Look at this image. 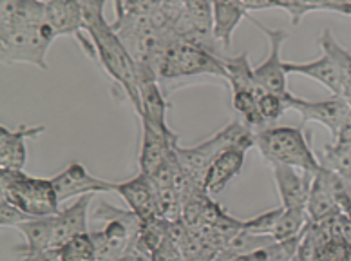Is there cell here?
Returning <instances> with one entry per match:
<instances>
[{
    "label": "cell",
    "mask_w": 351,
    "mask_h": 261,
    "mask_svg": "<svg viewBox=\"0 0 351 261\" xmlns=\"http://www.w3.org/2000/svg\"><path fill=\"white\" fill-rule=\"evenodd\" d=\"M62 261H98L90 232L73 238L60 249Z\"/></svg>",
    "instance_id": "83f0119b"
},
{
    "label": "cell",
    "mask_w": 351,
    "mask_h": 261,
    "mask_svg": "<svg viewBox=\"0 0 351 261\" xmlns=\"http://www.w3.org/2000/svg\"><path fill=\"white\" fill-rule=\"evenodd\" d=\"M245 156L246 149H243V147H228V149H225L208 167L203 189L210 196L219 194L241 172L243 166H245Z\"/></svg>",
    "instance_id": "e0dca14e"
},
{
    "label": "cell",
    "mask_w": 351,
    "mask_h": 261,
    "mask_svg": "<svg viewBox=\"0 0 351 261\" xmlns=\"http://www.w3.org/2000/svg\"><path fill=\"white\" fill-rule=\"evenodd\" d=\"M319 45H321L322 55L330 56L337 65V69L341 71L342 82H344V98L351 104V53L337 42L331 30L322 31L319 36Z\"/></svg>",
    "instance_id": "d4e9b609"
},
{
    "label": "cell",
    "mask_w": 351,
    "mask_h": 261,
    "mask_svg": "<svg viewBox=\"0 0 351 261\" xmlns=\"http://www.w3.org/2000/svg\"><path fill=\"white\" fill-rule=\"evenodd\" d=\"M346 216H348V220L351 221V211H350V212H346Z\"/></svg>",
    "instance_id": "ab89813d"
},
{
    "label": "cell",
    "mask_w": 351,
    "mask_h": 261,
    "mask_svg": "<svg viewBox=\"0 0 351 261\" xmlns=\"http://www.w3.org/2000/svg\"><path fill=\"white\" fill-rule=\"evenodd\" d=\"M243 5L246 8V11H259V10H271L276 8V2L274 0H239Z\"/></svg>",
    "instance_id": "e575fe53"
},
{
    "label": "cell",
    "mask_w": 351,
    "mask_h": 261,
    "mask_svg": "<svg viewBox=\"0 0 351 261\" xmlns=\"http://www.w3.org/2000/svg\"><path fill=\"white\" fill-rule=\"evenodd\" d=\"M256 27L261 30L263 35L270 42V55L263 62L261 65H257L256 69V78L259 82V86L268 93H276V95H286L290 93L288 91V84H286V73L285 71V62L281 60V49L285 41L288 38V33L285 30H271L266 27L261 22L256 19H250Z\"/></svg>",
    "instance_id": "9c48e42d"
},
{
    "label": "cell",
    "mask_w": 351,
    "mask_h": 261,
    "mask_svg": "<svg viewBox=\"0 0 351 261\" xmlns=\"http://www.w3.org/2000/svg\"><path fill=\"white\" fill-rule=\"evenodd\" d=\"M285 71L288 75H301L313 78L319 84L331 91L333 96L344 98V82H342L341 71L337 69L330 56L322 55L321 58L311 62H285Z\"/></svg>",
    "instance_id": "d6986e66"
},
{
    "label": "cell",
    "mask_w": 351,
    "mask_h": 261,
    "mask_svg": "<svg viewBox=\"0 0 351 261\" xmlns=\"http://www.w3.org/2000/svg\"><path fill=\"white\" fill-rule=\"evenodd\" d=\"M38 2H44V4H51V2H56V0H38Z\"/></svg>",
    "instance_id": "f35d334b"
},
{
    "label": "cell",
    "mask_w": 351,
    "mask_h": 261,
    "mask_svg": "<svg viewBox=\"0 0 351 261\" xmlns=\"http://www.w3.org/2000/svg\"><path fill=\"white\" fill-rule=\"evenodd\" d=\"M333 141L341 144V146H351V115L342 124L341 130H339V135H337V138Z\"/></svg>",
    "instance_id": "d590c367"
},
{
    "label": "cell",
    "mask_w": 351,
    "mask_h": 261,
    "mask_svg": "<svg viewBox=\"0 0 351 261\" xmlns=\"http://www.w3.org/2000/svg\"><path fill=\"white\" fill-rule=\"evenodd\" d=\"M45 22L53 31L55 38L58 36H76L82 49L95 58V45L90 36H86L84 30V13L78 0H56L47 4L45 10Z\"/></svg>",
    "instance_id": "30bf717a"
},
{
    "label": "cell",
    "mask_w": 351,
    "mask_h": 261,
    "mask_svg": "<svg viewBox=\"0 0 351 261\" xmlns=\"http://www.w3.org/2000/svg\"><path fill=\"white\" fill-rule=\"evenodd\" d=\"M285 207H277V209H271L268 212H263L259 216L252 218V220L243 221V229L248 232H254V234H265V236H271L274 234V229L277 225V220L281 218ZM274 238V236H271Z\"/></svg>",
    "instance_id": "f546056e"
},
{
    "label": "cell",
    "mask_w": 351,
    "mask_h": 261,
    "mask_svg": "<svg viewBox=\"0 0 351 261\" xmlns=\"http://www.w3.org/2000/svg\"><path fill=\"white\" fill-rule=\"evenodd\" d=\"M55 41L44 22L31 27H0V56L4 64H29L47 69V51Z\"/></svg>",
    "instance_id": "52a82bcc"
},
{
    "label": "cell",
    "mask_w": 351,
    "mask_h": 261,
    "mask_svg": "<svg viewBox=\"0 0 351 261\" xmlns=\"http://www.w3.org/2000/svg\"><path fill=\"white\" fill-rule=\"evenodd\" d=\"M163 8V0H123V15L156 16Z\"/></svg>",
    "instance_id": "1f68e13d"
},
{
    "label": "cell",
    "mask_w": 351,
    "mask_h": 261,
    "mask_svg": "<svg viewBox=\"0 0 351 261\" xmlns=\"http://www.w3.org/2000/svg\"><path fill=\"white\" fill-rule=\"evenodd\" d=\"M268 167L274 172L277 191L281 196V205L285 209L306 211L311 181H313L315 172L302 171V169H295V167L279 166V163H271Z\"/></svg>",
    "instance_id": "4fadbf2b"
},
{
    "label": "cell",
    "mask_w": 351,
    "mask_h": 261,
    "mask_svg": "<svg viewBox=\"0 0 351 261\" xmlns=\"http://www.w3.org/2000/svg\"><path fill=\"white\" fill-rule=\"evenodd\" d=\"M141 129H143V135H141L140 172L154 176L167 161L171 160L176 146H180V136L176 133L167 135L147 122H141Z\"/></svg>",
    "instance_id": "7c38bea8"
},
{
    "label": "cell",
    "mask_w": 351,
    "mask_h": 261,
    "mask_svg": "<svg viewBox=\"0 0 351 261\" xmlns=\"http://www.w3.org/2000/svg\"><path fill=\"white\" fill-rule=\"evenodd\" d=\"M248 11L239 0H212V19H214V35L225 49L230 47L232 35Z\"/></svg>",
    "instance_id": "44dd1931"
},
{
    "label": "cell",
    "mask_w": 351,
    "mask_h": 261,
    "mask_svg": "<svg viewBox=\"0 0 351 261\" xmlns=\"http://www.w3.org/2000/svg\"><path fill=\"white\" fill-rule=\"evenodd\" d=\"M331 4L339 5V8H344L348 11V15L351 16V0H330Z\"/></svg>",
    "instance_id": "8d00e7d4"
},
{
    "label": "cell",
    "mask_w": 351,
    "mask_h": 261,
    "mask_svg": "<svg viewBox=\"0 0 351 261\" xmlns=\"http://www.w3.org/2000/svg\"><path fill=\"white\" fill-rule=\"evenodd\" d=\"M254 136L256 147L268 166L279 163L310 172L321 169V161L311 151V136L308 138L301 127L266 126L254 130Z\"/></svg>",
    "instance_id": "7a4b0ae2"
},
{
    "label": "cell",
    "mask_w": 351,
    "mask_h": 261,
    "mask_svg": "<svg viewBox=\"0 0 351 261\" xmlns=\"http://www.w3.org/2000/svg\"><path fill=\"white\" fill-rule=\"evenodd\" d=\"M45 130V126L25 127L11 130L8 127H0V169L5 171H24L27 160V138H36Z\"/></svg>",
    "instance_id": "9a60e30c"
},
{
    "label": "cell",
    "mask_w": 351,
    "mask_h": 261,
    "mask_svg": "<svg viewBox=\"0 0 351 261\" xmlns=\"http://www.w3.org/2000/svg\"><path fill=\"white\" fill-rule=\"evenodd\" d=\"M315 261H351V249L344 240L331 238L317 251Z\"/></svg>",
    "instance_id": "4dcf8cb0"
},
{
    "label": "cell",
    "mask_w": 351,
    "mask_h": 261,
    "mask_svg": "<svg viewBox=\"0 0 351 261\" xmlns=\"http://www.w3.org/2000/svg\"><path fill=\"white\" fill-rule=\"evenodd\" d=\"M87 36H90L95 45V58L106 69L107 75L120 86L125 93L136 115H141V100H140V80H138V65L129 55V51L120 41V36L112 30V25L104 19L87 22L84 25Z\"/></svg>",
    "instance_id": "6da1fadb"
},
{
    "label": "cell",
    "mask_w": 351,
    "mask_h": 261,
    "mask_svg": "<svg viewBox=\"0 0 351 261\" xmlns=\"http://www.w3.org/2000/svg\"><path fill=\"white\" fill-rule=\"evenodd\" d=\"M22 261H62L60 249H45L40 252H33V254L24 256Z\"/></svg>",
    "instance_id": "836d02e7"
},
{
    "label": "cell",
    "mask_w": 351,
    "mask_h": 261,
    "mask_svg": "<svg viewBox=\"0 0 351 261\" xmlns=\"http://www.w3.org/2000/svg\"><path fill=\"white\" fill-rule=\"evenodd\" d=\"M95 220L106 221L101 231L90 232L95 243L96 260L98 261H120L127 251L136 245L141 229V218L132 211H121L100 201L93 212Z\"/></svg>",
    "instance_id": "3957f363"
},
{
    "label": "cell",
    "mask_w": 351,
    "mask_h": 261,
    "mask_svg": "<svg viewBox=\"0 0 351 261\" xmlns=\"http://www.w3.org/2000/svg\"><path fill=\"white\" fill-rule=\"evenodd\" d=\"M286 106H288V109L297 111L302 116L304 124L306 122H317V124L326 127L331 136H333V140L339 135L342 124L351 115V104L342 96H331L330 100L322 102H310L288 93L286 95Z\"/></svg>",
    "instance_id": "ba28073f"
},
{
    "label": "cell",
    "mask_w": 351,
    "mask_h": 261,
    "mask_svg": "<svg viewBox=\"0 0 351 261\" xmlns=\"http://www.w3.org/2000/svg\"><path fill=\"white\" fill-rule=\"evenodd\" d=\"M228 147H243L246 151L250 147H256L254 130L248 126L239 124V122H232L225 129H221L219 133L212 136L210 140L201 141L199 146H176V155L180 158V163L183 166L186 174L192 178V181L196 185L203 187L205 176L208 172V167L212 166V161L216 160L217 156Z\"/></svg>",
    "instance_id": "277c9868"
},
{
    "label": "cell",
    "mask_w": 351,
    "mask_h": 261,
    "mask_svg": "<svg viewBox=\"0 0 351 261\" xmlns=\"http://www.w3.org/2000/svg\"><path fill=\"white\" fill-rule=\"evenodd\" d=\"M140 100H141V115L140 122H147L156 129L163 130L167 135H172L171 127L167 124V109L169 104L165 95L161 93L158 78L151 75H140Z\"/></svg>",
    "instance_id": "2e32d148"
},
{
    "label": "cell",
    "mask_w": 351,
    "mask_h": 261,
    "mask_svg": "<svg viewBox=\"0 0 351 261\" xmlns=\"http://www.w3.org/2000/svg\"><path fill=\"white\" fill-rule=\"evenodd\" d=\"M29 214H25L24 211H21L19 207L13 205L11 201L4 200V198H0V225L2 227H19L24 221L31 220Z\"/></svg>",
    "instance_id": "d6a6232c"
},
{
    "label": "cell",
    "mask_w": 351,
    "mask_h": 261,
    "mask_svg": "<svg viewBox=\"0 0 351 261\" xmlns=\"http://www.w3.org/2000/svg\"><path fill=\"white\" fill-rule=\"evenodd\" d=\"M0 192L4 200L11 201L29 216H53L58 214V196L53 181L35 178L24 171L0 169Z\"/></svg>",
    "instance_id": "5b68a950"
},
{
    "label": "cell",
    "mask_w": 351,
    "mask_h": 261,
    "mask_svg": "<svg viewBox=\"0 0 351 261\" xmlns=\"http://www.w3.org/2000/svg\"><path fill=\"white\" fill-rule=\"evenodd\" d=\"M93 196L95 194L78 196L76 203L55 214V241H53L55 249H62L69 240L89 232L87 231V211H89Z\"/></svg>",
    "instance_id": "ac0fdd59"
},
{
    "label": "cell",
    "mask_w": 351,
    "mask_h": 261,
    "mask_svg": "<svg viewBox=\"0 0 351 261\" xmlns=\"http://www.w3.org/2000/svg\"><path fill=\"white\" fill-rule=\"evenodd\" d=\"M51 181L55 185L56 196H58L60 203L71 200V198H76V196L112 192L118 187V183H112V181L101 180V178L89 174L82 163H71L67 169H64L60 174H56Z\"/></svg>",
    "instance_id": "8fae6325"
},
{
    "label": "cell",
    "mask_w": 351,
    "mask_h": 261,
    "mask_svg": "<svg viewBox=\"0 0 351 261\" xmlns=\"http://www.w3.org/2000/svg\"><path fill=\"white\" fill-rule=\"evenodd\" d=\"M306 214L308 221H311V223H321V221L330 220V218L337 216V214H342L341 209L337 207L335 200H333V196H331L330 189H328L321 169L313 174Z\"/></svg>",
    "instance_id": "603a6c76"
},
{
    "label": "cell",
    "mask_w": 351,
    "mask_h": 261,
    "mask_svg": "<svg viewBox=\"0 0 351 261\" xmlns=\"http://www.w3.org/2000/svg\"><path fill=\"white\" fill-rule=\"evenodd\" d=\"M223 64L226 69V82L232 91L250 89L257 95L265 93L256 78V71L252 69L248 53H241L237 56H223Z\"/></svg>",
    "instance_id": "cb8c5ba5"
},
{
    "label": "cell",
    "mask_w": 351,
    "mask_h": 261,
    "mask_svg": "<svg viewBox=\"0 0 351 261\" xmlns=\"http://www.w3.org/2000/svg\"><path fill=\"white\" fill-rule=\"evenodd\" d=\"M116 192L125 200L129 209L141 218V221L161 216L158 207V192L151 176L140 172L132 180L118 183Z\"/></svg>",
    "instance_id": "5bb4252c"
},
{
    "label": "cell",
    "mask_w": 351,
    "mask_h": 261,
    "mask_svg": "<svg viewBox=\"0 0 351 261\" xmlns=\"http://www.w3.org/2000/svg\"><path fill=\"white\" fill-rule=\"evenodd\" d=\"M47 4L38 0H2L0 27H31L45 22Z\"/></svg>",
    "instance_id": "ffe728a7"
},
{
    "label": "cell",
    "mask_w": 351,
    "mask_h": 261,
    "mask_svg": "<svg viewBox=\"0 0 351 261\" xmlns=\"http://www.w3.org/2000/svg\"><path fill=\"white\" fill-rule=\"evenodd\" d=\"M308 225V214L306 211H299V209H285L281 218L277 220V225L274 229V240L276 241H288L293 238L301 236L304 227Z\"/></svg>",
    "instance_id": "4316f807"
},
{
    "label": "cell",
    "mask_w": 351,
    "mask_h": 261,
    "mask_svg": "<svg viewBox=\"0 0 351 261\" xmlns=\"http://www.w3.org/2000/svg\"><path fill=\"white\" fill-rule=\"evenodd\" d=\"M196 75H212L226 80L223 56L214 55L205 47L180 41V38L169 42L160 60L158 78L160 80H176V78Z\"/></svg>",
    "instance_id": "8992f818"
},
{
    "label": "cell",
    "mask_w": 351,
    "mask_h": 261,
    "mask_svg": "<svg viewBox=\"0 0 351 261\" xmlns=\"http://www.w3.org/2000/svg\"><path fill=\"white\" fill-rule=\"evenodd\" d=\"M288 95V93H286ZM286 95H276V93H261L259 98H257V104H259V111H261L263 120H265L266 126H270L274 122H277L288 111L286 106Z\"/></svg>",
    "instance_id": "f1b7e54d"
},
{
    "label": "cell",
    "mask_w": 351,
    "mask_h": 261,
    "mask_svg": "<svg viewBox=\"0 0 351 261\" xmlns=\"http://www.w3.org/2000/svg\"><path fill=\"white\" fill-rule=\"evenodd\" d=\"M16 229L25 238V245L15 249L16 252H21L22 256L45 251V249H55L53 247V241H55V214L53 216L31 218V220L21 223Z\"/></svg>",
    "instance_id": "7402d4cb"
},
{
    "label": "cell",
    "mask_w": 351,
    "mask_h": 261,
    "mask_svg": "<svg viewBox=\"0 0 351 261\" xmlns=\"http://www.w3.org/2000/svg\"><path fill=\"white\" fill-rule=\"evenodd\" d=\"M257 98H259V95L250 89L232 91V107L236 109V113H239L245 118L246 126L256 130L266 127L261 111H259Z\"/></svg>",
    "instance_id": "484cf974"
},
{
    "label": "cell",
    "mask_w": 351,
    "mask_h": 261,
    "mask_svg": "<svg viewBox=\"0 0 351 261\" xmlns=\"http://www.w3.org/2000/svg\"><path fill=\"white\" fill-rule=\"evenodd\" d=\"M112 4H114L116 19H120L123 15V0H112Z\"/></svg>",
    "instance_id": "74e56055"
}]
</instances>
